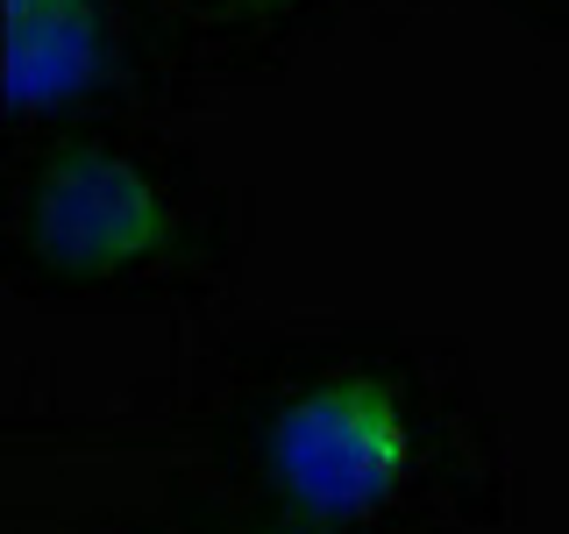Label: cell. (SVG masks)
Masks as SVG:
<instances>
[{
    "mask_svg": "<svg viewBox=\"0 0 569 534\" xmlns=\"http://www.w3.org/2000/svg\"><path fill=\"white\" fill-rule=\"evenodd\" d=\"M263 477L307 521H378L413 477V427H406L399 392L363 370L292 392L263 427Z\"/></svg>",
    "mask_w": 569,
    "mask_h": 534,
    "instance_id": "cell-1",
    "label": "cell"
},
{
    "mask_svg": "<svg viewBox=\"0 0 569 534\" xmlns=\"http://www.w3.org/2000/svg\"><path fill=\"white\" fill-rule=\"evenodd\" d=\"M22 243L58 278H114L171 243V192L114 150H58L22 192Z\"/></svg>",
    "mask_w": 569,
    "mask_h": 534,
    "instance_id": "cell-2",
    "label": "cell"
},
{
    "mask_svg": "<svg viewBox=\"0 0 569 534\" xmlns=\"http://www.w3.org/2000/svg\"><path fill=\"white\" fill-rule=\"evenodd\" d=\"M100 79V0H8V107L22 121Z\"/></svg>",
    "mask_w": 569,
    "mask_h": 534,
    "instance_id": "cell-3",
    "label": "cell"
}]
</instances>
